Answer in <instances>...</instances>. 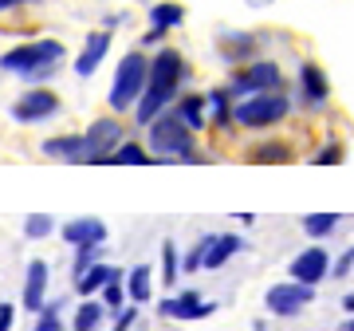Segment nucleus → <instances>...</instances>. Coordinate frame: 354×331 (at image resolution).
<instances>
[{
  "mask_svg": "<svg viewBox=\"0 0 354 331\" xmlns=\"http://www.w3.org/2000/svg\"><path fill=\"white\" fill-rule=\"evenodd\" d=\"M351 253H354V249H351Z\"/></svg>",
  "mask_w": 354,
  "mask_h": 331,
  "instance_id": "ea45409f",
  "label": "nucleus"
},
{
  "mask_svg": "<svg viewBox=\"0 0 354 331\" xmlns=\"http://www.w3.org/2000/svg\"><path fill=\"white\" fill-rule=\"evenodd\" d=\"M12 319H16V307L0 304V331H12Z\"/></svg>",
  "mask_w": 354,
  "mask_h": 331,
  "instance_id": "f704fd0d",
  "label": "nucleus"
},
{
  "mask_svg": "<svg viewBox=\"0 0 354 331\" xmlns=\"http://www.w3.org/2000/svg\"><path fill=\"white\" fill-rule=\"evenodd\" d=\"M127 296H130V304H150V296H153V272H150V265H134L127 272Z\"/></svg>",
  "mask_w": 354,
  "mask_h": 331,
  "instance_id": "f3484780",
  "label": "nucleus"
},
{
  "mask_svg": "<svg viewBox=\"0 0 354 331\" xmlns=\"http://www.w3.org/2000/svg\"><path fill=\"white\" fill-rule=\"evenodd\" d=\"M102 312H106V304H99V300H83L75 312V319H71V331H95L102 323Z\"/></svg>",
  "mask_w": 354,
  "mask_h": 331,
  "instance_id": "b1692460",
  "label": "nucleus"
},
{
  "mask_svg": "<svg viewBox=\"0 0 354 331\" xmlns=\"http://www.w3.org/2000/svg\"><path fill=\"white\" fill-rule=\"evenodd\" d=\"M177 276H181L177 244L174 241H162V284H165V288H177Z\"/></svg>",
  "mask_w": 354,
  "mask_h": 331,
  "instance_id": "a878e982",
  "label": "nucleus"
},
{
  "mask_svg": "<svg viewBox=\"0 0 354 331\" xmlns=\"http://www.w3.org/2000/svg\"><path fill=\"white\" fill-rule=\"evenodd\" d=\"M44 154L59 158L67 166H102L106 162V154L99 150V142L91 138L87 130L83 134H64V138H48L44 142Z\"/></svg>",
  "mask_w": 354,
  "mask_h": 331,
  "instance_id": "0eeeda50",
  "label": "nucleus"
},
{
  "mask_svg": "<svg viewBox=\"0 0 354 331\" xmlns=\"http://www.w3.org/2000/svg\"><path fill=\"white\" fill-rule=\"evenodd\" d=\"M59 115V95L48 87H32L12 102V118L16 123H44V118Z\"/></svg>",
  "mask_w": 354,
  "mask_h": 331,
  "instance_id": "1a4fd4ad",
  "label": "nucleus"
},
{
  "mask_svg": "<svg viewBox=\"0 0 354 331\" xmlns=\"http://www.w3.org/2000/svg\"><path fill=\"white\" fill-rule=\"evenodd\" d=\"M127 300H130V296H127V272L118 268V272H114V280L102 288V304L118 312V307H127Z\"/></svg>",
  "mask_w": 354,
  "mask_h": 331,
  "instance_id": "cd10ccee",
  "label": "nucleus"
},
{
  "mask_svg": "<svg viewBox=\"0 0 354 331\" xmlns=\"http://www.w3.org/2000/svg\"><path fill=\"white\" fill-rule=\"evenodd\" d=\"M252 331H268V328H264V323H252Z\"/></svg>",
  "mask_w": 354,
  "mask_h": 331,
  "instance_id": "58836bf2",
  "label": "nucleus"
},
{
  "mask_svg": "<svg viewBox=\"0 0 354 331\" xmlns=\"http://www.w3.org/2000/svg\"><path fill=\"white\" fill-rule=\"evenodd\" d=\"M342 331H354V316H351V319H346V328H342Z\"/></svg>",
  "mask_w": 354,
  "mask_h": 331,
  "instance_id": "4c0bfd02",
  "label": "nucleus"
},
{
  "mask_svg": "<svg viewBox=\"0 0 354 331\" xmlns=\"http://www.w3.org/2000/svg\"><path fill=\"white\" fill-rule=\"evenodd\" d=\"M146 83H150V60L142 55V51H127L122 60H118V71H114V83H111V95H106V102H111V111H134L142 99V91H146Z\"/></svg>",
  "mask_w": 354,
  "mask_h": 331,
  "instance_id": "7ed1b4c3",
  "label": "nucleus"
},
{
  "mask_svg": "<svg viewBox=\"0 0 354 331\" xmlns=\"http://www.w3.org/2000/svg\"><path fill=\"white\" fill-rule=\"evenodd\" d=\"M323 276H330V256H327V249L311 244V249H304V253L291 260V280L311 284V288H315Z\"/></svg>",
  "mask_w": 354,
  "mask_h": 331,
  "instance_id": "9b49d317",
  "label": "nucleus"
},
{
  "mask_svg": "<svg viewBox=\"0 0 354 331\" xmlns=\"http://www.w3.org/2000/svg\"><path fill=\"white\" fill-rule=\"evenodd\" d=\"M106 166H153V158L146 154V146H138V142H122V146L106 158Z\"/></svg>",
  "mask_w": 354,
  "mask_h": 331,
  "instance_id": "4be33fe9",
  "label": "nucleus"
},
{
  "mask_svg": "<svg viewBox=\"0 0 354 331\" xmlns=\"http://www.w3.org/2000/svg\"><path fill=\"white\" fill-rule=\"evenodd\" d=\"M244 249V241L236 237V233H216L213 237V244H209V253H205V268L209 272H216V268H225L232 256Z\"/></svg>",
  "mask_w": 354,
  "mask_h": 331,
  "instance_id": "dca6fc26",
  "label": "nucleus"
},
{
  "mask_svg": "<svg viewBox=\"0 0 354 331\" xmlns=\"http://www.w3.org/2000/svg\"><path fill=\"white\" fill-rule=\"evenodd\" d=\"M134 323H138V304H127V307H118V319H114L111 331H130Z\"/></svg>",
  "mask_w": 354,
  "mask_h": 331,
  "instance_id": "473e14b6",
  "label": "nucleus"
},
{
  "mask_svg": "<svg viewBox=\"0 0 354 331\" xmlns=\"http://www.w3.org/2000/svg\"><path fill=\"white\" fill-rule=\"evenodd\" d=\"M24 4H36V0H0V12H12V8H24Z\"/></svg>",
  "mask_w": 354,
  "mask_h": 331,
  "instance_id": "c9c22d12",
  "label": "nucleus"
},
{
  "mask_svg": "<svg viewBox=\"0 0 354 331\" xmlns=\"http://www.w3.org/2000/svg\"><path fill=\"white\" fill-rule=\"evenodd\" d=\"M158 312H162L165 319H177V323H193V319L213 316V312H216V304H205L197 288H181L177 296L162 300V304H158Z\"/></svg>",
  "mask_w": 354,
  "mask_h": 331,
  "instance_id": "9d476101",
  "label": "nucleus"
},
{
  "mask_svg": "<svg viewBox=\"0 0 354 331\" xmlns=\"http://www.w3.org/2000/svg\"><path fill=\"white\" fill-rule=\"evenodd\" d=\"M106 51H111V32H91L87 44H83V51H79V60H75V75L91 79L95 71H99V64L106 60Z\"/></svg>",
  "mask_w": 354,
  "mask_h": 331,
  "instance_id": "f8f14e48",
  "label": "nucleus"
},
{
  "mask_svg": "<svg viewBox=\"0 0 354 331\" xmlns=\"http://www.w3.org/2000/svg\"><path fill=\"white\" fill-rule=\"evenodd\" d=\"M32 331H64V323H59V300L55 304H44V312H39V323Z\"/></svg>",
  "mask_w": 354,
  "mask_h": 331,
  "instance_id": "7c9ffc66",
  "label": "nucleus"
},
{
  "mask_svg": "<svg viewBox=\"0 0 354 331\" xmlns=\"http://www.w3.org/2000/svg\"><path fill=\"white\" fill-rule=\"evenodd\" d=\"M181 79H185V60L177 48H162L150 60V83L142 91L138 107H134V123L138 127H150L158 115H165V107L177 99L181 91Z\"/></svg>",
  "mask_w": 354,
  "mask_h": 331,
  "instance_id": "f257e3e1",
  "label": "nucleus"
},
{
  "mask_svg": "<svg viewBox=\"0 0 354 331\" xmlns=\"http://www.w3.org/2000/svg\"><path fill=\"white\" fill-rule=\"evenodd\" d=\"M342 158H346V150H342L339 142H327V146L315 154V166H335V162H342Z\"/></svg>",
  "mask_w": 354,
  "mask_h": 331,
  "instance_id": "2f4dec72",
  "label": "nucleus"
},
{
  "mask_svg": "<svg viewBox=\"0 0 354 331\" xmlns=\"http://www.w3.org/2000/svg\"><path fill=\"white\" fill-rule=\"evenodd\" d=\"M299 95H304V107H323L330 99V83H327V75H323L319 64L299 67Z\"/></svg>",
  "mask_w": 354,
  "mask_h": 331,
  "instance_id": "4468645a",
  "label": "nucleus"
},
{
  "mask_svg": "<svg viewBox=\"0 0 354 331\" xmlns=\"http://www.w3.org/2000/svg\"><path fill=\"white\" fill-rule=\"evenodd\" d=\"M315 300V288L311 284H299V280H288V284H272L264 292V307L272 316H299L307 304Z\"/></svg>",
  "mask_w": 354,
  "mask_h": 331,
  "instance_id": "6e6552de",
  "label": "nucleus"
},
{
  "mask_svg": "<svg viewBox=\"0 0 354 331\" xmlns=\"http://www.w3.org/2000/svg\"><path fill=\"white\" fill-rule=\"evenodd\" d=\"M114 272H118V268H111V265H102V260H99L91 272H83V276L75 280V292L83 296V300H91L95 292H102V288L114 280Z\"/></svg>",
  "mask_w": 354,
  "mask_h": 331,
  "instance_id": "a211bd4d",
  "label": "nucleus"
},
{
  "mask_svg": "<svg viewBox=\"0 0 354 331\" xmlns=\"http://www.w3.org/2000/svg\"><path fill=\"white\" fill-rule=\"evenodd\" d=\"M59 64H64V44H59V39H32V44H20V48L0 55V71L20 75V79H28V83L51 79L59 71Z\"/></svg>",
  "mask_w": 354,
  "mask_h": 331,
  "instance_id": "f03ea898",
  "label": "nucleus"
},
{
  "mask_svg": "<svg viewBox=\"0 0 354 331\" xmlns=\"http://www.w3.org/2000/svg\"><path fill=\"white\" fill-rule=\"evenodd\" d=\"M150 150L165 162H193V127L177 111H165L150 123Z\"/></svg>",
  "mask_w": 354,
  "mask_h": 331,
  "instance_id": "20e7f679",
  "label": "nucleus"
},
{
  "mask_svg": "<svg viewBox=\"0 0 354 331\" xmlns=\"http://www.w3.org/2000/svg\"><path fill=\"white\" fill-rule=\"evenodd\" d=\"M342 307H346V312L354 316V292H346V296H342Z\"/></svg>",
  "mask_w": 354,
  "mask_h": 331,
  "instance_id": "e433bc0d",
  "label": "nucleus"
},
{
  "mask_svg": "<svg viewBox=\"0 0 354 331\" xmlns=\"http://www.w3.org/2000/svg\"><path fill=\"white\" fill-rule=\"evenodd\" d=\"M205 102H209V115H213V127H225L228 118H232V91L228 87H216V91H209L205 95Z\"/></svg>",
  "mask_w": 354,
  "mask_h": 331,
  "instance_id": "aec40b11",
  "label": "nucleus"
},
{
  "mask_svg": "<svg viewBox=\"0 0 354 331\" xmlns=\"http://www.w3.org/2000/svg\"><path fill=\"white\" fill-rule=\"evenodd\" d=\"M205 111H209L205 95H181V102H177V115L185 118L193 130H201V127H205Z\"/></svg>",
  "mask_w": 354,
  "mask_h": 331,
  "instance_id": "5701e85b",
  "label": "nucleus"
},
{
  "mask_svg": "<svg viewBox=\"0 0 354 331\" xmlns=\"http://www.w3.org/2000/svg\"><path fill=\"white\" fill-rule=\"evenodd\" d=\"M279 87H283V71L272 60H256V64L241 67L236 75L228 79L232 99H248V95H264V91H279Z\"/></svg>",
  "mask_w": 354,
  "mask_h": 331,
  "instance_id": "423d86ee",
  "label": "nucleus"
},
{
  "mask_svg": "<svg viewBox=\"0 0 354 331\" xmlns=\"http://www.w3.org/2000/svg\"><path fill=\"white\" fill-rule=\"evenodd\" d=\"M99 265V244H79L75 249V265H71V276H83V272H91V268Z\"/></svg>",
  "mask_w": 354,
  "mask_h": 331,
  "instance_id": "c85d7f7f",
  "label": "nucleus"
},
{
  "mask_svg": "<svg viewBox=\"0 0 354 331\" xmlns=\"http://www.w3.org/2000/svg\"><path fill=\"white\" fill-rule=\"evenodd\" d=\"M177 24H185V8H181V4L162 0V4H153V8H150V28L169 32V28H177Z\"/></svg>",
  "mask_w": 354,
  "mask_h": 331,
  "instance_id": "6ab92c4d",
  "label": "nucleus"
},
{
  "mask_svg": "<svg viewBox=\"0 0 354 331\" xmlns=\"http://www.w3.org/2000/svg\"><path fill=\"white\" fill-rule=\"evenodd\" d=\"M291 111V99L283 91H264V95H248V99H236L232 107V123H241L248 130H264L283 123Z\"/></svg>",
  "mask_w": 354,
  "mask_h": 331,
  "instance_id": "39448f33",
  "label": "nucleus"
},
{
  "mask_svg": "<svg viewBox=\"0 0 354 331\" xmlns=\"http://www.w3.org/2000/svg\"><path fill=\"white\" fill-rule=\"evenodd\" d=\"M351 268H354V253H346V256H339V265H330V276H339V280H342Z\"/></svg>",
  "mask_w": 354,
  "mask_h": 331,
  "instance_id": "72a5a7b5",
  "label": "nucleus"
},
{
  "mask_svg": "<svg viewBox=\"0 0 354 331\" xmlns=\"http://www.w3.org/2000/svg\"><path fill=\"white\" fill-rule=\"evenodd\" d=\"M299 225H304L307 237H327V233L339 229V213H307Z\"/></svg>",
  "mask_w": 354,
  "mask_h": 331,
  "instance_id": "393cba45",
  "label": "nucleus"
},
{
  "mask_svg": "<svg viewBox=\"0 0 354 331\" xmlns=\"http://www.w3.org/2000/svg\"><path fill=\"white\" fill-rule=\"evenodd\" d=\"M59 233H64V241L75 244V249L79 244H102L106 241V225H102L99 217H75V221H67Z\"/></svg>",
  "mask_w": 354,
  "mask_h": 331,
  "instance_id": "2eb2a0df",
  "label": "nucleus"
},
{
  "mask_svg": "<svg viewBox=\"0 0 354 331\" xmlns=\"http://www.w3.org/2000/svg\"><path fill=\"white\" fill-rule=\"evenodd\" d=\"M44 304H48V265H44V260H28L24 307H28V312H44Z\"/></svg>",
  "mask_w": 354,
  "mask_h": 331,
  "instance_id": "ddd939ff",
  "label": "nucleus"
},
{
  "mask_svg": "<svg viewBox=\"0 0 354 331\" xmlns=\"http://www.w3.org/2000/svg\"><path fill=\"white\" fill-rule=\"evenodd\" d=\"M252 162L256 166H283V162H291V150L283 146V142H264V146H256L252 150Z\"/></svg>",
  "mask_w": 354,
  "mask_h": 331,
  "instance_id": "bb28decb",
  "label": "nucleus"
},
{
  "mask_svg": "<svg viewBox=\"0 0 354 331\" xmlns=\"http://www.w3.org/2000/svg\"><path fill=\"white\" fill-rule=\"evenodd\" d=\"M256 51V39L252 36H241V32H232V36L221 39V55H225L228 64H241V60H248Z\"/></svg>",
  "mask_w": 354,
  "mask_h": 331,
  "instance_id": "412c9836",
  "label": "nucleus"
},
{
  "mask_svg": "<svg viewBox=\"0 0 354 331\" xmlns=\"http://www.w3.org/2000/svg\"><path fill=\"white\" fill-rule=\"evenodd\" d=\"M51 229H55V221H51L48 213H28L24 217V237H32V241H44Z\"/></svg>",
  "mask_w": 354,
  "mask_h": 331,
  "instance_id": "c756f323",
  "label": "nucleus"
}]
</instances>
